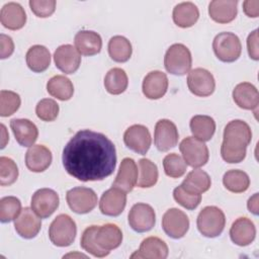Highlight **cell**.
Segmentation results:
<instances>
[{
    "label": "cell",
    "instance_id": "obj_3",
    "mask_svg": "<svg viewBox=\"0 0 259 259\" xmlns=\"http://www.w3.org/2000/svg\"><path fill=\"white\" fill-rule=\"evenodd\" d=\"M196 225L198 231L204 237H218L223 233L225 229V213L221 208L217 206H205L198 213Z\"/></svg>",
    "mask_w": 259,
    "mask_h": 259
},
{
    "label": "cell",
    "instance_id": "obj_46",
    "mask_svg": "<svg viewBox=\"0 0 259 259\" xmlns=\"http://www.w3.org/2000/svg\"><path fill=\"white\" fill-rule=\"evenodd\" d=\"M247 49H248V54L250 58L255 61H258L259 50H258V30L257 29H255L248 35Z\"/></svg>",
    "mask_w": 259,
    "mask_h": 259
},
{
    "label": "cell",
    "instance_id": "obj_27",
    "mask_svg": "<svg viewBox=\"0 0 259 259\" xmlns=\"http://www.w3.org/2000/svg\"><path fill=\"white\" fill-rule=\"evenodd\" d=\"M95 240L100 248L110 252L120 246L122 241V233L114 224H105L98 226L95 234Z\"/></svg>",
    "mask_w": 259,
    "mask_h": 259
},
{
    "label": "cell",
    "instance_id": "obj_4",
    "mask_svg": "<svg viewBox=\"0 0 259 259\" xmlns=\"http://www.w3.org/2000/svg\"><path fill=\"white\" fill-rule=\"evenodd\" d=\"M77 234V227L74 220L65 213L57 215L49 228V238L58 247L70 246Z\"/></svg>",
    "mask_w": 259,
    "mask_h": 259
},
{
    "label": "cell",
    "instance_id": "obj_26",
    "mask_svg": "<svg viewBox=\"0 0 259 259\" xmlns=\"http://www.w3.org/2000/svg\"><path fill=\"white\" fill-rule=\"evenodd\" d=\"M77 51L83 56H94L100 53L102 48L101 36L93 30H80L74 37Z\"/></svg>",
    "mask_w": 259,
    "mask_h": 259
},
{
    "label": "cell",
    "instance_id": "obj_45",
    "mask_svg": "<svg viewBox=\"0 0 259 259\" xmlns=\"http://www.w3.org/2000/svg\"><path fill=\"white\" fill-rule=\"evenodd\" d=\"M29 6L31 11L37 17H49L51 16L56 9L55 0H30Z\"/></svg>",
    "mask_w": 259,
    "mask_h": 259
},
{
    "label": "cell",
    "instance_id": "obj_17",
    "mask_svg": "<svg viewBox=\"0 0 259 259\" xmlns=\"http://www.w3.org/2000/svg\"><path fill=\"white\" fill-rule=\"evenodd\" d=\"M14 228L20 237L32 239L40 231L41 221L32 208L24 207L14 220Z\"/></svg>",
    "mask_w": 259,
    "mask_h": 259
},
{
    "label": "cell",
    "instance_id": "obj_24",
    "mask_svg": "<svg viewBox=\"0 0 259 259\" xmlns=\"http://www.w3.org/2000/svg\"><path fill=\"white\" fill-rule=\"evenodd\" d=\"M0 21L2 25L11 30H17L24 26L26 14L19 3H6L0 11Z\"/></svg>",
    "mask_w": 259,
    "mask_h": 259
},
{
    "label": "cell",
    "instance_id": "obj_28",
    "mask_svg": "<svg viewBox=\"0 0 259 259\" xmlns=\"http://www.w3.org/2000/svg\"><path fill=\"white\" fill-rule=\"evenodd\" d=\"M237 0H213L208 5V14L215 22H231L237 16Z\"/></svg>",
    "mask_w": 259,
    "mask_h": 259
},
{
    "label": "cell",
    "instance_id": "obj_8",
    "mask_svg": "<svg viewBox=\"0 0 259 259\" xmlns=\"http://www.w3.org/2000/svg\"><path fill=\"white\" fill-rule=\"evenodd\" d=\"M66 199L69 207L76 213L90 212L97 204L95 191L88 187L78 186L67 191Z\"/></svg>",
    "mask_w": 259,
    "mask_h": 259
},
{
    "label": "cell",
    "instance_id": "obj_30",
    "mask_svg": "<svg viewBox=\"0 0 259 259\" xmlns=\"http://www.w3.org/2000/svg\"><path fill=\"white\" fill-rule=\"evenodd\" d=\"M172 17L176 25L182 28H186L196 23L199 17V11L194 3L182 2L174 7Z\"/></svg>",
    "mask_w": 259,
    "mask_h": 259
},
{
    "label": "cell",
    "instance_id": "obj_37",
    "mask_svg": "<svg viewBox=\"0 0 259 259\" xmlns=\"http://www.w3.org/2000/svg\"><path fill=\"white\" fill-rule=\"evenodd\" d=\"M139 176L137 186L141 188L152 187L158 180V168L157 165L149 159H141L139 161Z\"/></svg>",
    "mask_w": 259,
    "mask_h": 259
},
{
    "label": "cell",
    "instance_id": "obj_14",
    "mask_svg": "<svg viewBox=\"0 0 259 259\" xmlns=\"http://www.w3.org/2000/svg\"><path fill=\"white\" fill-rule=\"evenodd\" d=\"M123 142L130 150L140 155H146L151 147L152 139L149 130L145 125L134 124L124 132Z\"/></svg>",
    "mask_w": 259,
    "mask_h": 259
},
{
    "label": "cell",
    "instance_id": "obj_1",
    "mask_svg": "<svg viewBox=\"0 0 259 259\" xmlns=\"http://www.w3.org/2000/svg\"><path fill=\"white\" fill-rule=\"evenodd\" d=\"M62 161L67 173L80 181L103 180L115 169L116 151L105 135L82 130L65 146Z\"/></svg>",
    "mask_w": 259,
    "mask_h": 259
},
{
    "label": "cell",
    "instance_id": "obj_20",
    "mask_svg": "<svg viewBox=\"0 0 259 259\" xmlns=\"http://www.w3.org/2000/svg\"><path fill=\"white\" fill-rule=\"evenodd\" d=\"M230 237L233 243L244 247L250 245L256 237V228L254 223L248 218L237 219L230 229Z\"/></svg>",
    "mask_w": 259,
    "mask_h": 259
},
{
    "label": "cell",
    "instance_id": "obj_25",
    "mask_svg": "<svg viewBox=\"0 0 259 259\" xmlns=\"http://www.w3.org/2000/svg\"><path fill=\"white\" fill-rule=\"evenodd\" d=\"M233 99L240 108L253 110L256 109L259 104V93L253 84L243 82L234 88Z\"/></svg>",
    "mask_w": 259,
    "mask_h": 259
},
{
    "label": "cell",
    "instance_id": "obj_42",
    "mask_svg": "<svg viewBox=\"0 0 259 259\" xmlns=\"http://www.w3.org/2000/svg\"><path fill=\"white\" fill-rule=\"evenodd\" d=\"M18 177V168L15 162L8 157H0V185L9 186Z\"/></svg>",
    "mask_w": 259,
    "mask_h": 259
},
{
    "label": "cell",
    "instance_id": "obj_41",
    "mask_svg": "<svg viewBox=\"0 0 259 259\" xmlns=\"http://www.w3.org/2000/svg\"><path fill=\"white\" fill-rule=\"evenodd\" d=\"M20 97L16 92L10 90H1L0 92V115L10 116L16 112L20 106Z\"/></svg>",
    "mask_w": 259,
    "mask_h": 259
},
{
    "label": "cell",
    "instance_id": "obj_5",
    "mask_svg": "<svg viewBox=\"0 0 259 259\" xmlns=\"http://www.w3.org/2000/svg\"><path fill=\"white\" fill-rule=\"evenodd\" d=\"M192 58L188 48L182 44L170 46L164 57V66L168 73L183 76L191 69Z\"/></svg>",
    "mask_w": 259,
    "mask_h": 259
},
{
    "label": "cell",
    "instance_id": "obj_23",
    "mask_svg": "<svg viewBox=\"0 0 259 259\" xmlns=\"http://www.w3.org/2000/svg\"><path fill=\"white\" fill-rule=\"evenodd\" d=\"M138 181V167L134 159L124 158L122 159L118 173L112 183V186L117 187L125 192L133 190Z\"/></svg>",
    "mask_w": 259,
    "mask_h": 259
},
{
    "label": "cell",
    "instance_id": "obj_6",
    "mask_svg": "<svg viewBox=\"0 0 259 259\" xmlns=\"http://www.w3.org/2000/svg\"><path fill=\"white\" fill-rule=\"evenodd\" d=\"M213 53L219 60L225 63H232L239 59L242 52L240 38L233 32H221L215 35L212 41Z\"/></svg>",
    "mask_w": 259,
    "mask_h": 259
},
{
    "label": "cell",
    "instance_id": "obj_40",
    "mask_svg": "<svg viewBox=\"0 0 259 259\" xmlns=\"http://www.w3.org/2000/svg\"><path fill=\"white\" fill-rule=\"evenodd\" d=\"M165 174L171 178H179L186 172L187 164L176 153L168 154L163 160Z\"/></svg>",
    "mask_w": 259,
    "mask_h": 259
},
{
    "label": "cell",
    "instance_id": "obj_43",
    "mask_svg": "<svg viewBox=\"0 0 259 259\" xmlns=\"http://www.w3.org/2000/svg\"><path fill=\"white\" fill-rule=\"evenodd\" d=\"M35 113L44 121H53L59 114V104L51 98L41 99L35 106Z\"/></svg>",
    "mask_w": 259,
    "mask_h": 259
},
{
    "label": "cell",
    "instance_id": "obj_44",
    "mask_svg": "<svg viewBox=\"0 0 259 259\" xmlns=\"http://www.w3.org/2000/svg\"><path fill=\"white\" fill-rule=\"evenodd\" d=\"M173 197L177 203L189 210L196 208L201 201V194L189 193L184 190L181 185L174 189Z\"/></svg>",
    "mask_w": 259,
    "mask_h": 259
},
{
    "label": "cell",
    "instance_id": "obj_22",
    "mask_svg": "<svg viewBox=\"0 0 259 259\" xmlns=\"http://www.w3.org/2000/svg\"><path fill=\"white\" fill-rule=\"evenodd\" d=\"M52 160L51 151L44 145H33L25 154V165L31 172H44L50 167Z\"/></svg>",
    "mask_w": 259,
    "mask_h": 259
},
{
    "label": "cell",
    "instance_id": "obj_9",
    "mask_svg": "<svg viewBox=\"0 0 259 259\" xmlns=\"http://www.w3.org/2000/svg\"><path fill=\"white\" fill-rule=\"evenodd\" d=\"M127 220L130 227L134 231L138 233H145L152 230L155 226V210L150 204L139 202L132 206Z\"/></svg>",
    "mask_w": 259,
    "mask_h": 259
},
{
    "label": "cell",
    "instance_id": "obj_31",
    "mask_svg": "<svg viewBox=\"0 0 259 259\" xmlns=\"http://www.w3.org/2000/svg\"><path fill=\"white\" fill-rule=\"evenodd\" d=\"M25 59L28 68L35 73H41L46 71L51 64L50 51L45 46L40 45H35L29 48Z\"/></svg>",
    "mask_w": 259,
    "mask_h": 259
},
{
    "label": "cell",
    "instance_id": "obj_21",
    "mask_svg": "<svg viewBox=\"0 0 259 259\" xmlns=\"http://www.w3.org/2000/svg\"><path fill=\"white\" fill-rule=\"evenodd\" d=\"M167 244L158 237H148L144 239L138 251L131 255V258L165 259L168 256Z\"/></svg>",
    "mask_w": 259,
    "mask_h": 259
},
{
    "label": "cell",
    "instance_id": "obj_35",
    "mask_svg": "<svg viewBox=\"0 0 259 259\" xmlns=\"http://www.w3.org/2000/svg\"><path fill=\"white\" fill-rule=\"evenodd\" d=\"M128 79L124 70L120 68L110 69L104 78V87L106 91L113 95L121 94L127 88Z\"/></svg>",
    "mask_w": 259,
    "mask_h": 259
},
{
    "label": "cell",
    "instance_id": "obj_15",
    "mask_svg": "<svg viewBox=\"0 0 259 259\" xmlns=\"http://www.w3.org/2000/svg\"><path fill=\"white\" fill-rule=\"evenodd\" d=\"M125 204V191L112 186L103 192L99 201V209L105 215L117 217L123 211Z\"/></svg>",
    "mask_w": 259,
    "mask_h": 259
},
{
    "label": "cell",
    "instance_id": "obj_48",
    "mask_svg": "<svg viewBox=\"0 0 259 259\" xmlns=\"http://www.w3.org/2000/svg\"><path fill=\"white\" fill-rule=\"evenodd\" d=\"M243 9L245 14L249 17H257L259 15V1L246 0L243 2Z\"/></svg>",
    "mask_w": 259,
    "mask_h": 259
},
{
    "label": "cell",
    "instance_id": "obj_38",
    "mask_svg": "<svg viewBox=\"0 0 259 259\" xmlns=\"http://www.w3.org/2000/svg\"><path fill=\"white\" fill-rule=\"evenodd\" d=\"M97 229H98V226H90V227L86 228L82 234L80 245L86 252L90 253L94 257L102 258V257L107 256L109 254V252L103 250L102 248H100L98 246V244L95 240V234L97 232Z\"/></svg>",
    "mask_w": 259,
    "mask_h": 259
},
{
    "label": "cell",
    "instance_id": "obj_16",
    "mask_svg": "<svg viewBox=\"0 0 259 259\" xmlns=\"http://www.w3.org/2000/svg\"><path fill=\"white\" fill-rule=\"evenodd\" d=\"M56 67L65 74L75 73L81 64L80 53L72 45H62L54 53Z\"/></svg>",
    "mask_w": 259,
    "mask_h": 259
},
{
    "label": "cell",
    "instance_id": "obj_49",
    "mask_svg": "<svg viewBox=\"0 0 259 259\" xmlns=\"http://www.w3.org/2000/svg\"><path fill=\"white\" fill-rule=\"evenodd\" d=\"M247 207L250 212L257 215L258 214V193H255L252 197L249 198L247 202Z\"/></svg>",
    "mask_w": 259,
    "mask_h": 259
},
{
    "label": "cell",
    "instance_id": "obj_29",
    "mask_svg": "<svg viewBox=\"0 0 259 259\" xmlns=\"http://www.w3.org/2000/svg\"><path fill=\"white\" fill-rule=\"evenodd\" d=\"M211 180L209 175L200 169L190 171L184 178L181 186L184 190L192 194H201L210 188Z\"/></svg>",
    "mask_w": 259,
    "mask_h": 259
},
{
    "label": "cell",
    "instance_id": "obj_47",
    "mask_svg": "<svg viewBox=\"0 0 259 259\" xmlns=\"http://www.w3.org/2000/svg\"><path fill=\"white\" fill-rule=\"evenodd\" d=\"M14 52V44L10 36L1 33L0 34V58L6 59L10 57Z\"/></svg>",
    "mask_w": 259,
    "mask_h": 259
},
{
    "label": "cell",
    "instance_id": "obj_39",
    "mask_svg": "<svg viewBox=\"0 0 259 259\" xmlns=\"http://www.w3.org/2000/svg\"><path fill=\"white\" fill-rule=\"evenodd\" d=\"M21 211V202L15 196H5L0 199V221L9 223L14 221Z\"/></svg>",
    "mask_w": 259,
    "mask_h": 259
},
{
    "label": "cell",
    "instance_id": "obj_13",
    "mask_svg": "<svg viewBox=\"0 0 259 259\" xmlns=\"http://www.w3.org/2000/svg\"><path fill=\"white\" fill-rule=\"evenodd\" d=\"M179 135L174 122L169 119H160L155 125L154 143L160 152H167L178 143Z\"/></svg>",
    "mask_w": 259,
    "mask_h": 259
},
{
    "label": "cell",
    "instance_id": "obj_32",
    "mask_svg": "<svg viewBox=\"0 0 259 259\" xmlns=\"http://www.w3.org/2000/svg\"><path fill=\"white\" fill-rule=\"evenodd\" d=\"M193 137L201 142L209 141L215 132V122L208 115H194L189 122Z\"/></svg>",
    "mask_w": 259,
    "mask_h": 259
},
{
    "label": "cell",
    "instance_id": "obj_50",
    "mask_svg": "<svg viewBox=\"0 0 259 259\" xmlns=\"http://www.w3.org/2000/svg\"><path fill=\"white\" fill-rule=\"evenodd\" d=\"M1 130H2V139H1V149L5 148L8 140H9V136L7 135L6 132V127L4 124H1Z\"/></svg>",
    "mask_w": 259,
    "mask_h": 259
},
{
    "label": "cell",
    "instance_id": "obj_12",
    "mask_svg": "<svg viewBox=\"0 0 259 259\" xmlns=\"http://www.w3.org/2000/svg\"><path fill=\"white\" fill-rule=\"evenodd\" d=\"M162 228L170 238L180 239L189 229L188 217L178 208H170L162 218Z\"/></svg>",
    "mask_w": 259,
    "mask_h": 259
},
{
    "label": "cell",
    "instance_id": "obj_7",
    "mask_svg": "<svg viewBox=\"0 0 259 259\" xmlns=\"http://www.w3.org/2000/svg\"><path fill=\"white\" fill-rule=\"evenodd\" d=\"M179 150L185 163L192 168L204 166L209 158L207 146L194 137H187L182 140L179 145Z\"/></svg>",
    "mask_w": 259,
    "mask_h": 259
},
{
    "label": "cell",
    "instance_id": "obj_33",
    "mask_svg": "<svg viewBox=\"0 0 259 259\" xmlns=\"http://www.w3.org/2000/svg\"><path fill=\"white\" fill-rule=\"evenodd\" d=\"M47 90L51 96L66 101L73 96L74 86L69 78L63 75H56L48 81Z\"/></svg>",
    "mask_w": 259,
    "mask_h": 259
},
{
    "label": "cell",
    "instance_id": "obj_11",
    "mask_svg": "<svg viewBox=\"0 0 259 259\" xmlns=\"http://www.w3.org/2000/svg\"><path fill=\"white\" fill-rule=\"evenodd\" d=\"M60 198L58 193L51 188H40L31 197V208L40 218L51 217L58 208Z\"/></svg>",
    "mask_w": 259,
    "mask_h": 259
},
{
    "label": "cell",
    "instance_id": "obj_34",
    "mask_svg": "<svg viewBox=\"0 0 259 259\" xmlns=\"http://www.w3.org/2000/svg\"><path fill=\"white\" fill-rule=\"evenodd\" d=\"M133 53L132 44L122 35L112 36L108 41L109 57L117 63H124L130 60Z\"/></svg>",
    "mask_w": 259,
    "mask_h": 259
},
{
    "label": "cell",
    "instance_id": "obj_10",
    "mask_svg": "<svg viewBox=\"0 0 259 259\" xmlns=\"http://www.w3.org/2000/svg\"><path fill=\"white\" fill-rule=\"evenodd\" d=\"M187 86L192 94L199 97H206L213 93L215 82L209 71L203 68H195L188 73Z\"/></svg>",
    "mask_w": 259,
    "mask_h": 259
},
{
    "label": "cell",
    "instance_id": "obj_19",
    "mask_svg": "<svg viewBox=\"0 0 259 259\" xmlns=\"http://www.w3.org/2000/svg\"><path fill=\"white\" fill-rule=\"evenodd\" d=\"M10 127L16 142L22 147H31L38 137L36 125L26 118H13L10 120Z\"/></svg>",
    "mask_w": 259,
    "mask_h": 259
},
{
    "label": "cell",
    "instance_id": "obj_36",
    "mask_svg": "<svg viewBox=\"0 0 259 259\" xmlns=\"http://www.w3.org/2000/svg\"><path fill=\"white\" fill-rule=\"evenodd\" d=\"M224 186L231 192L242 193L245 192L250 185V178L248 174L242 170H229L223 177Z\"/></svg>",
    "mask_w": 259,
    "mask_h": 259
},
{
    "label": "cell",
    "instance_id": "obj_18",
    "mask_svg": "<svg viewBox=\"0 0 259 259\" xmlns=\"http://www.w3.org/2000/svg\"><path fill=\"white\" fill-rule=\"evenodd\" d=\"M144 95L149 99L162 98L168 89L167 75L161 71H152L146 75L142 85Z\"/></svg>",
    "mask_w": 259,
    "mask_h": 259
},
{
    "label": "cell",
    "instance_id": "obj_2",
    "mask_svg": "<svg viewBox=\"0 0 259 259\" xmlns=\"http://www.w3.org/2000/svg\"><path fill=\"white\" fill-rule=\"evenodd\" d=\"M251 140L252 132L247 122L241 119L230 121L224 130V141L221 146L222 158L232 164L242 162Z\"/></svg>",
    "mask_w": 259,
    "mask_h": 259
}]
</instances>
